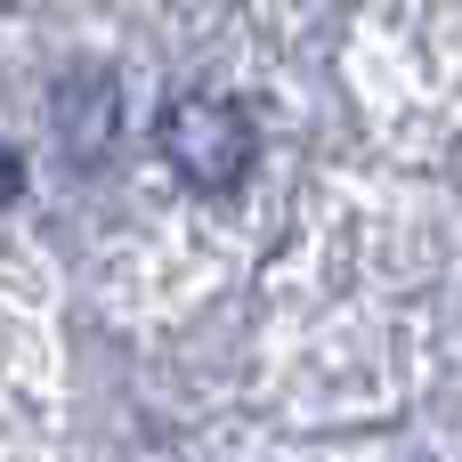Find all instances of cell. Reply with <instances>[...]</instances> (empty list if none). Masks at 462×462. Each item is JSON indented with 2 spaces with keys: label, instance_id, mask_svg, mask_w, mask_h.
<instances>
[{
  "label": "cell",
  "instance_id": "6da1fadb",
  "mask_svg": "<svg viewBox=\"0 0 462 462\" xmlns=\"http://www.w3.org/2000/svg\"><path fill=\"white\" fill-rule=\"evenodd\" d=\"M154 146H162V162L179 171V187H195V195H236V187L252 179V162H260V122H252L236 97L187 89V97L162 106Z\"/></svg>",
  "mask_w": 462,
  "mask_h": 462
},
{
  "label": "cell",
  "instance_id": "7a4b0ae2",
  "mask_svg": "<svg viewBox=\"0 0 462 462\" xmlns=\"http://www.w3.org/2000/svg\"><path fill=\"white\" fill-rule=\"evenodd\" d=\"M57 138H65L73 162H97L114 146V73L81 65V73L57 81Z\"/></svg>",
  "mask_w": 462,
  "mask_h": 462
},
{
  "label": "cell",
  "instance_id": "3957f363",
  "mask_svg": "<svg viewBox=\"0 0 462 462\" xmlns=\"http://www.w3.org/2000/svg\"><path fill=\"white\" fill-rule=\"evenodd\" d=\"M16 195H24V154H16V146H0V211H8Z\"/></svg>",
  "mask_w": 462,
  "mask_h": 462
}]
</instances>
